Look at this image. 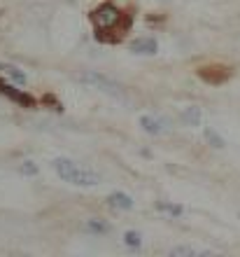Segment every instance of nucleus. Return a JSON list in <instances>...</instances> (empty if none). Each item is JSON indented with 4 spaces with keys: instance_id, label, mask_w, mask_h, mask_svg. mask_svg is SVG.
<instances>
[{
    "instance_id": "10",
    "label": "nucleus",
    "mask_w": 240,
    "mask_h": 257,
    "mask_svg": "<svg viewBox=\"0 0 240 257\" xmlns=\"http://www.w3.org/2000/svg\"><path fill=\"white\" fill-rule=\"evenodd\" d=\"M0 70H3L7 77H12L17 84H26V82H28L26 73H24V70H19L17 66H12V63H0Z\"/></svg>"
},
{
    "instance_id": "9",
    "label": "nucleus",
    "mask_w": 240,
    "mask_h": 257,
    "mask_svg": "<svg viewBox=\"0 0 240 257\" xmlns=\"http://www.w3.org/2000/svg\"><path fill=\"white\" fill-rule=\"evenodd\" d=\"M107 203H110L112 208H119V210H131L135 206V201L126 192H112V194L107 196Z\"/></svg>"
},
{
    "instance_id": "6",
    "label": "nucleus",
    "mask_w": 240,
    "mask_h": 257,
    "mask_svg": "<svg viewBox=\"0 0 240 257\" xmlns=\"http://www.w3.org/2000/svg\"><path fill=\"white\" fill-rule=\"evenodd\" d=\"M200 119H203V112H200L198 105H184L180 110V124L182 126H200Z\"/></svg>"
},
{
    "instance_id": "1",
    "label": "nucleus",
    "mask_w": 240,
    "mask_h": 257,
    "mask_svg": "<svg viewBox=\"0 0 240 257\" xmlns=\"http://www.w3.org/2000/svg\"><path fill=\"white\" fill-rule=\"evenodd\" d=\"M91 21H94L96 31H98L96 35H98L100 40L105 38V33H114V40H121L124 33L128 31V26H131V17L121 12L119 7L110 5V3L96 7L94 12H91Z\"/></svg>"
},
{
    "instance_id": "5",
    "label": "nucleus",
    "mask_w": 240,
    "mask_h": 257,
    "mask_svg": "<svg viewBox=\"0 0 240 257\" xmlns=\"http://www.w3.org/2000/svg\"><path fill=\"white\" fill-rule=\"evenodd\" d=\"M140 126L149 136H163L168 131V122L159 115H140Z\"/></svg>"
},
{
    "instance_id": "4",
    "label": "nucleus",
    "mask_w": 240,
    "mask_h": 257,
    "mask_svg": "<svg viewBox=\"0 0 240 257\" xmlns=\"http://www.w3.org/2000/svg\"><path fill=\"white\" fill-rule=\"evenodd\" d=\"M198 75L210 84H221L224 80L231 77V68L226 66H203L198 68Z\"/></svg>"
},
{
    "instance_id": "11",
    "label": "nucleus",
    "mask_w": 240,
    "mask_h": 257,
    "mask_svg": "<svg viewBox=\"0 0 240 257\" xmlns=\"http://www.w3.org/2000/svg\"><path fill=\"white\" fill-rule=\"evenodd\" d=\"M84 231H89V234H107L110 224L103 222V220H87L84 222Z\"/></svg>"
},
{
    "instance_id": "7",
    "label": "nucleus",
    "mask_w": 240,
    "mask_h": 257,
    "mask_svg": "<svg viewBox=\"0 0 240 257\" xmlns=\"http://www.w3.org/2000/svg\"><path fill=\"white\" fill-rule=\"evenodd\" d=\"M0 94L7 96V98L14 103H21V105H33V98H31V96L19 91V89H14L12 84H7V82H3V80H0Z\"/></svg>"
},
{
    "instance_id": "13",
    "label": "nucleus",
    "mask_w": 240,
    "mask_h": 257,
    "mask_svg": "<svg viewBox=\"0 0 240 257\" xmlns=\"http://www.w3.org/2000/svg\"><path fill=\"white\" fill-rule=\"evenodd\" d=\"M124 241H126V245H131V248H140L142 234L140 231H126V234H124Z\"/></svg>"
},
{
    "instance_id": "16",
    "label": "nucleus",
    "mask_w": 240,
    "mask_h": 257,
    "mask_svg": "<svg viewBox=\"0 0 240 257\" xmlns=\"http://www.w3.org/2000/svg\"><path fill=\"white\" fill-rule=\"evenodd\" d=\"M21 171L24 173H35V166H33V162H26L24 166H21Z\"/></svg>"
},
{
    "instance_id": "12",
    "label": "nucleus",
    "mask_w": 240,
    "mask_h": 257,
    "mask_svg": "<svg viewBox=\"0 0 240 257\" xmlns=\"http://www.w3.org/2000/svg\"><path fill=\"white\" fill-rule=\"evenodd\" d=\"M170 255L173 257H196V255H205V252L196 250L191 245H175V248H170Z\"/></svg>"
},
{
    "instance_id": "8",
    "label": "nucleus",
    "mask_w": 240,
    "mask_h": 257,
    "mask_svg": "<svg viewBox=\"0 0 240 257\" xmlns=\"http://www.w3.org/2000/svg\"><path fill=\"white\" fill-rule=\"evenodd\" d=\"M156 49H159V45H156V40H154V38H138V40L131 45V52L142 54V56L156 54Z\"/></svg>"
},
{
    "instance_id": "14",
    "label": "nucleus",
    "mask_w": 240,
    "mask_h": 257,
    "mask_svg": "<svg viewBox=\"0 0 240 257\" xmlns=\"http://www.w3.org/2000/svg\"><path fill=\"white\" fill-rule=\"evenodd\" d=\"M205 138H207V143H214V148H224V141L214 134L212 128H207V131H205Z\"/></svg>"
},
{
    "instance_id": "15",
    "label": "nucleus",
    "mask_w": 240,
    "mask_h": 257,
    "mask_svg": "<svg viewBox=\"0 0 240 257\" xmlns=\"http://www.w3.org/2000/svg\"><path fill=\"white\" fill-rule=\"evenodd\" d=\"M159 210H166V213H170V215H182V208L180 206H173V203H159Z\"/></svg>"
},
{
    "instance_id": "2",
    "label": "nucleus",
    "mask_w": 240,
    "mask_h": 257,
    "mask_svg": "<svg viewBox=\"0 0 240 257\" xmlns=\"http://www.w3.org/2000/svg\"><path fill=\"white\" fill-rule=\"evenodd\" d=\"M54 173L68 185H75V187H96L100 183V176L94 169H89L80 162H73L68 157H56L52 162Z\"/></svg>"
},
{
    "instance_id": "3",
    "label": "nucleus",
    "mask_w": 240,
    "mask_h": 257,
    "mask_svg": "<svg viewBox=\"0 0 240 257\" xmlns=\"http://www.w3.org/2000/svg\"><path fill=\"white\" fill-rule=\"evenodd\" d=\"M80 82H84V84H89V87L98 89V91H103V94H107V96H112V98H121V96H124V89H121V84H117L114 80H110L107 75L96 73V70L82 73L80 75Z\"/></svg>"
}]
</instances>
